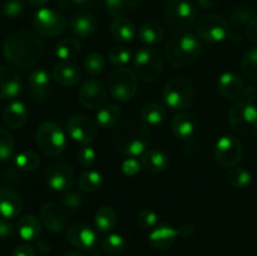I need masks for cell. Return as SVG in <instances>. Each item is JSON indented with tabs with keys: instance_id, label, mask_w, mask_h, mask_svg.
<instances>
[{
	"instance_id": "cell-54",
	"label": "cell",
	"mask_w": 257,
	"mask_h": 256,
	"mask_svg": "<svg viewBox=\"0 0 257 256\" xmlns=\"http://www.w3.org/2000/svg\"><path fill=\"white\" fill-rule=\"evenodd\" d=\"M18 168L14 167V168H7V170L3 172V178H4L5 181H9V182H19V180L18 178H20V175L18 173Z\"/></svg>"
},
{
	"instance_id": "cell-21",
	"label": "cell",
	"mask_w": 257,
	"mask_h": 256,
	"mask_svg": "<svg viewBox=\"0 0 257 256\" xmlns=\"http://www.w3.org/2000/svg\"><path fill=\"white\" fill-rule=\"evenodd\" d=\"M22 84L18 73L13 68L0 65V99H10L19 95Z\"/></svg>"
},
{
	"instance_id": "cell-10",
	"label": "cell",
	"mask_w": 257,
	"mask_h": 256,
	"mask_svg": "<svg viewBox=\"0 0 257 256\" xmlns=\"http://www.w3.org/2000/svg\"><path fill=\"white\" fill-rule=\"evenodd\" d=\"M197 37L208 43H220L230 35V24L223 17L207 14L196 22Z\"/></svg>"
},
{
	"instance_id": "cell-3",
	"label": "cell",
	"mask_w": 257,
	"mask_h": 256,
	"mask_svg": "<svg viewBox=\"0 0 257 256\" xmlns=\"http://www.w3.org/2000/svg\"><path fill=\"white\" fill-rule=\"evenodd\" d=\"M198 37L188 32L175 33L168 38L165 52L168 63L175 68H186L195 63L201 54Z\"/></svg>"
},
{
	"instance_id": "cell-49",
	"label": "cell",
	"mask_w": 257,
	"mask_h": 256,
	"mask_svg": "<svg viewBox=\"0 0 257 256\" xmlns=\"http://www.w3.org/2000/svg\"><path fill=\"white\" fill-rule=\"evenodd\" d=\"M141 165H142V163H140V161H138L137 158L131 157L123 161L122 166H120V170H122L123 175L131 177V176H135L140 172Z\"/></svg>"
},
{
	"instance_id": "cell-29",
	"label": "cell",
	"mask_w": 257,
	"mask_h": 256,
	"mask_svg": "<svg viewBox=\"0 0 257 256\" xmlns=\"http://www.w3.org/2000/svg\"><path fill=\"white\" fill-rule=\"evenodd\" d=\"M136 25L128 18H114L110 23V34L115 40L122 43L132 42L136 37Z\"/></svg>"
},
{
	"instance_id": "cell-48",
	"label": "cell",
	"mask_w": 257,
	"mask_h": 256,
	"mask_svg": "<svg viewBox=\"0 0 257 256\" xmlns=\"http://www.w3.org/2000/svg\"><path fill=\"white\" fill-rule=\"evenodd\" d=\"M158 222V215L152 210H142L137 215V225L141 228H152L157 225Z\"/></svg>"
},
{
	"instance_id": "cell-51",
	"label": "cell",
	"mask_w": 257,
	"mask_h": 256,
	"mask_svg": "<svg viewBox=\"0 0 257 256\" xmlns=\"http://www.w3.org/2000/svg\"><path fill=\"white\" fill-rule=\"evenodd\" d=\"M12 256H35V250L29 243H20V245L15 246Z\"/></svg>"
},
{
	"instance_id": "cell-11",
	"label": "cell",
	"mask_w": 257,
	"mask_h": 256,
	"mask_svg": "<svg viewBox=\"0 0 257 256\" xmlns=\"http://www.w3.org/2000/svg\"><path fill=\"white\" fill-rule=\"evenodd\" d=\"M33 27L42 37L53 38L62 34L67 27V20L59 12L50 8H42L33 17Z\"/></svg>"
},
{
	"instance_id": "cell-1",
	"label": "cell",
	"mask_w": 257,
	"mask_h": 256,
	"mask_svg": "<svg viewBox=\"0 0 257 256\" xmlns=\"http://www.w3.org/2000/svg\"><path fill=\"white\" fill-rule=\"evenodd\" d=\"M44 53V43L37 34L28 30L14 32L5 39L3 54L17 68H29L38 63Z\"/></svg>"
},
{
	"instance_id": "cell-60",
	"label": "cell",
	"mask_w": 257,
	"mask_h": 256,
	"mask_svg": "<svg viewBox=\"0 0 257 256\" xmlns=\"http://www.w3.org/2000/svg\"><path fill=\"white\" fill-rule=\"evenodd\" d=\"M63 256H85V255H83V253L78 252V251H69V252L64 253V255H63Z\"/></svg>"
},
{
	"instance_id": "cell-44",
	"label": "cell",
	"mask_w": 257,
	"mask_h": 256,
	"mask_svg": "<svg viewBox=\"0 0 257 256\" xmlns=\"http://www.w3.org/2000/svg\"><path fill=\"white\" fill-rule=\"evenodd\" d=\"M108 58L110 62L118 67H123L127 64L132 58V53L127 47H122V45H117V47L110 48L108 52Z\"/></svg>"
},
{
	"instance_id": "cell-12",
	"label": "cell",
	"mask_w": 257,
	"mask_h": 256,
	"mask_svg": "<svg viewBox=\"0 0 257 256\" xmlns=\"http://www.w3.org/2000/svg\"><path fill=\"white\" fill-rule=\"evenodd\" d=\"M215 156L223 167H235L242 160V143L233 136H222L216 142Z\"/></svg>"
},
{
	"instance_id": "cell-59",
	"label": "cell",
	"mask_w": 257,
	"mask_h": 256,
	"mask_svg": "<svg viewBox=\"0 0 257 256\" xmlns=\"http://www.w3.org/2000/svg\"><path fill=\"white\" fill-rule=\"evenodd\" d=\"M28 3H29L30 5H33V7H44L45 4H47L49 0H27Z\"/></svg>"
},
{
	"instance_id": "cell-42",
	"label": "cell",
	"mask_w": 257,
	"mask_h": 256,
	"mask_svg": "<svg viewBox=\"0 0 257 256\" xmlns=\"http://www.w3.org/2000/svg\"><path fill=\"white\" fill-rule=\"evenodd\" d=\"M84 69L92 77H97L105 69V58L98 52L90 53L84 59Z\"/></svg>"
},
{
	"instance_id": "cell-19",
	"label": "cell",
	"mask_w": 257,
	"mask_h": 256,
	"mask_svg": "<svg viewBox=\"0 0 257 256\" xmlns=\"http://www.w3.org/2000/svg\"><path fill=\"white\" fill-rule=\"evenodd\" d=\"M217 89L226 99H237L245 90V84L240 75L232 72H226L220 75L217 80Z\"/></svg>"
},
{
	"instance_id": "cell-40",
	"label": "cell",
	"mask_w": 257,
	"mask_h": 256,
	"mask_svg": "<svg viewBox=\"0 0 257 256\" xmlns=\"http://www.w3.org/2000/svg\"><path fill=\"white\" fill-rule=\"evenodd\" d=\"M241 70L248 79L257 80V48H252L245 53L241 60Z\"/></svg>"
},
{
	"instance_id": "cell-6",
	"label": "cell",
	"mask_w": 257,
	"mask_h": 256,
	"mask_svg": "<svg viewBox=\"0 0 257 256\" xmlns=\"http://www.w3.org/2000/svg\"><path fill=\"white\" fill-rule=\"evenodd\" d=\"M228 120L233 131L245 137L257 135V107L241 99L228 112Z\"/></svg>"
},
{
	"instance_id": "cell-22",
	"label": "cell",
	"mask_w": 257,
	"mask_h": 256,
	"mask_svg": "<svg viewBox=\"0 0 257 256\" xmlns=\"http://www.w3.org/2000/svg\"><path fill=\"white\" fill-rule=\"evenodd\" d=\"M197 120L192 114L186 112H181L172 118L171 128L172 132L178 140L188 141L195 137L197 132Z\"/></svg>"
},
{
	"instance_id": "cell-46",
	"label": "cell",
	"mask_w": 257,
	"mask_h": 256,
	"mask_svg": "<svg viewBox=\"0 0 257 256\" xmlns=\"http://www.w3.org/2000/svg\"><path fill=\"white\" fill-rule=\"evenodd\" d=\"M24 10L25 7L22 0H5L2 8L3 14L8 18H12V19L20 17L24 13Z\"/></svg>"
},
{
	"instance_id": "cell-4",
	"label": "cell",
	"mask_w": 257,
	"mask_h": 256,
	"mask_svg": "<svg viewBox=\"0 0 257 256\" xmlns=\"http://www.w3.org/2000/svg\"><path fill=\"white\" fill-rule=\"evenodd\" d=\"M163 100L173 110H182L195 102L196 89L193 83L185 77H175L163 88Z\"/></svg>"
},
{
	"instance_id": "cell-14",
	"label": "cell",
	"mask_w": 257,
	"mask_h": 256,
	"mask_svg": "<svg viewBox=\"0 0 257 256\" xmlns=\"http://www.w3.org/2000/svg\"><path fill=\"white\" fill-rule=\"evenodd\" d=\"M98 125L85 115H73L67 122L68 135L73 141L83 146H88L95 140Z\"/></svg>"
},
{
	"instance_id": "cell-38",
	"label": "cell",
	"mask_w": 257,
	"mask_h": 256,
	"mask_svg": "<svg viewBox=\"0 0 257 256\" xmlns=\"http://www.w3.org/2000/svg\"><path fill=\"white\" fill-rule=\"evenodd\" d=\"M103 178L102 175L97 171H87V172L82 173L78 180V187L85 192H94V191L99 190L102 186Z\"/></svg>"
},
{
	"instance_id": "cell-39",
	"label": "cell",
	"mask_w": 257,
	"mask_h": 256,
	"mask_svg": "<svg viewBox=\"0 0 257 256\" xmlns=\"http://www.w3.org/2000/svg\"><path fill=\"white\" fill-rule=\"evenodd\" d=\"M226 176L230 185L235 188H246L251 183V173L243 167H231Z\"/></svg>"
},
{
	"instance_id": "cell-20",
	"label": "cell",
	"mask_w": 257,
	"mask_h": 256,
	"mask_svg": "<svg viewBox=\"0 0 257 256\" xmlns=\"http://www.w3.org/2000/svg\"><path fill=\"white\" fill-rule=\"evenodd\" d=\"M53 78L57 83L64 87H70L75 85L82 78V70L75 63L69 62V60H63V62L57 63L53 68Z\"/></svg>"
},
{
	"instance_id": "cell-41",
	"label": "cell",
	"mask_w": 257,
	"mask_h": 256,
	"mask_svg": "<svg viewBox=\"0 0 257 256\" xmlns=\"http://www.w3.org/2000/svg\"><path fill=\"white\" fill-rule=\"evenodd\" d=\"M125 240L123 236L118 235V233H110V235L105 236L100 242V247L103 251L110 255H118V253L123 252L125 248Z\"/></svg>"
},
{
	"instance_id": "cell-47",
	"label": "cell",
	"mask_w": 257,
	"mask_h": 256,
	"mask_svg": "<svg viewBox=\"0 0 257 256\" xmlns=\"http://www.w3.org/2000/svg\"><path fill=\"white\" fill-rule=\"evenodd\" d=\"M77 160L79 162V165L84 168L92 167L95 163L97 160V153L89 146H83L82 148H79L77 153Z\"/></svg>"
},
{
	"instance_id": "cell-2",
	"label": "cell",
	"mask_w": 257,
	"mask_h": 256,
	"mask_svg": "<svg viewBox=\"0 0 257 256\" xmlns=\"http://www.w3.org/2000/svg\"><path fill=\"white\" fill-rule=\"evenodd\" d=\"M112 140L115 147L131 157L142 156L151 143V133L135 118H124L114 125Z\"/></svg>"
},
{
	"instance_id": "cell-34",
	"label": "cell",
	"mask_w": 257,
	"mask_h": 256,
	"mask_svg": "<svg viewBox=\"0 0 257 256\" xmlns=\"http://www.w3.org/2000/svg\"><path fill=\"white\" fill-rule=\"evenodd\" d=\"M167 117V110L163 105L158 103H148L142 108L141 112V118L146 124L158 125L162 124Z\"/></svg>"
},
{
	"instance_id": "cell-24",
	"label": "cell",
	"mask_w": 257,
	"mask_h": 256,
	"mask_svg": "<svg viewBox=\"0 0 257 256\" xmlns=\"http://www.w3.org/2000/svg\"><path fill=\"white\" fill-rule=\"evenodd\" d=\"M69 28L75 37L88 38L97 30L98 19L89 13H80L70 19Z\"/></svg>"
},
{
	"instance_id": "cell-7",
	"label": "cell",
	"mask_w": 257,
	"mask_h": 256,
	"mask_svg": "<svg viewBox=\"0 0 257 256\" xmlns=\"http://www.w3.org/2000/svg\"><path fill=\"white\" fill-rule=\"evenodd\" d=\"M138 88L137 74L130 68H117L108 78V89L112 98L119 102H127L135 97Z\"/></svg>"
},
{
	"instance_id": "cell-61",
	"label": "cell",
	"mask_w": 257,
	"mask_h": 256,
	"mask_svg": "<svg viewBox=\"0 0 257 256\" xmlns=\"http://www.w3.org/2000/svg\"><path fill=\"white\" fill-rule=\"evenodd\" d=\"M0 256H2V255H0Z\"/></svg>"
},
{
	"instance_id": "cell-26",
	"label": "cell",
	"mask_w": 257,
	"mask_h": 256,
	"mask_svg": "<svg viewBox=\"0 0 257 256\" xmlns=\"http://www.w3.org/2000/svg\"><path fill=\"white\" fill-rule=\"evenodd\" d=\"M253 15H255V13L248 7H238L231 14L230 35L232 37V39H241L242 32L246 33V28H247L248 23L252 19H255Z\"/></svg>"
},
{
	"instance_id": "cell-37",
	"label": "cell",
	"mask_w": 257,
	"mask_h": 256,
	"mask_svg": "<svg viewBox=\"0 0 257 256\" xmlns=\"http://www.w3.org/2000/svg\"><path fill=\"white\" fill-rule=\"evenodd\" d=\"M14 166L19 171L33 172V171L39 168L40 158L37 153L30 152V151H25V152H20L19 155L15 156Z\"/></svg>"
},
{
	"instance_id": "cell-28",
	"label": "cell",
	"mask_w": 257,
	"mask_h": 256,
	"mask_svg": "<svg viewBox=\"0 0 257 256\" xmlns=\"http://www.w3.org/2000/svg\"><path fill=\"white\" fill-rule=\"evenodd\" d=\"M141 163L148 172L161 173L167 170L170 158L163 151L147 150L141 157Z\"/></svg>"
},
{
	"instance_id": "cell-30",
	"label": "cell",
	"mask_w": 257,
	"mask_h": 256,
	"mask_svg": "<svg viewBox=\"0 0 257 256\" xmlns=\"http://www.w3.org/2000/svg\"><path fill=\"white\" fill-rule=\"evenodd\" d=\"M17 230L24 241H38L42 233V225L34 215H24L18 221Z\"/></svg>"
},
{
	"instance_id": "cell-45",
	"label": "cell",
	"mask_w": 257,
	"mask_h": 256,
	"mask_svg": "<svg viewBox=\"0 0 257 256\" xmlns=\"http://www.w3.org/2000/svg\"><path fill=\"white\" fill-rule=\"evenodd\" d=\"M60 202H62L63 207L67 208V210L77 211L82 207L83 196L75 191H64V193L60 197Z\"/></svg>"
},
{
	"instance_id": "cell-36",
	"label": "cell",
	"mask_w": 257,
	"mask_h": 256,
	"mask_svg": "<svg viewBox=\"0 0 257 256\" xmlns=\"http://www.w3.org/2000/svg\"><path fill=\"white\" fill-rule=\"evenodd\" d=\"M80 52V42L77 38H65L55 45V55L62 60H68Z\"/></svg>"
},
{
	"instance_id": "cell-18",
	"label": "cell",
	"mask_w": 257,
	"mask_h": 256,
	"mask_svg": "<svg viewBox=\"0 0 257 256\" xmlns=\"http://www.w3.org/2000/svg\"><path fill=\"white\" fill-rule=\"evenodd\" d=\"M24 201L19 191L10 186L0 188V216L4 218L18 217L22 213Z\"/></svg>"
},
{
	"instance_id": "cell-33",
	"label": "cell",
	"mask_w": 257,
	"mask_h": 256,
	"mask_svg": "<svg viewBox=\"0 0 257 256\" xmlns=\"http://www.w3.org/2000/svg\"><path fill=\"white\" fill-rule=\"evenodd\" d=\"M94 222L95 227L100 232H108V231L113 230L117 225V213H115L114 208L110 207V206H102V207L98 208Z\"/></svg>"
},
{
	"instance_id": "cell-50",
	"label": "cell",
	"mask_w": 257,
	"mask_h": 256,
	"mask_svg": "<svg viewBox=\"0 0 257 256\" xmlns=\"http://www.w3.org/2000/svg\"><path fill=\"white\" fill-rule=\"evenodd\" d=\"M15 226L9 218L0 217V238H9L14 235Z\"/></svg>"
},
{
	"instance_id": "cell-13",
	"label": "cell",
	"mask_w": 257,
	"mask_h": 256,
	"mask_svg": "<svg viewBox=\"0 0 257 256\" xmlns=\"http://www.w3.org/2000/svg\"><path fill=\"white\" fill-rule=\"evenodd\" d=\"M45 183L53 191H68L75 182L72 167L64 162H52L44 171Z\"/></svg>"
},
{
	"instance_id": "cell-5",
	"label": "cell",
	"mask_w": 257,
	"mask_h": 256,
	"mask_svg": "<svg viewBox=\"0 0 257 256\" xmlns=\"http://www.w3.org/2000/svg\"><path fill=\"white\" fill-rule=\"evenodd\" d=\"M163 69V58L158 50L145 47L136 53L135 70L141 80L146 83L157 82L162 75Z\"/></svg>"
},
{
	"instance_id": "cell-32",
	"label": "cell",
	"mask_w": 257,
	"mask_h": 256,
	"mask_svg": "<svg viewBox=\"0 0 257 256\" xmlns=\"http://www.w3.org/2000/svg\"><path fill=\"white\" fill-rule=\"evenodd\" d=\"M120 118V108L117 104H109L102 107L97 112L95 115V124L99 128L107 130V128H112L119 122Z\"/></svg>"
},
{
	"instance_id": "cell-8",
	"label": "cell",
	"mask_w": 257,
	"mask_h": 256,
	"mask_svg": "<svg viewBox=\"0 0 257 256\" xmlns=\"http://www.w3.org/2000/svg\"><path fill=\"white\" fill-rule=\"evenodd\" d=\"M35 140L40 151L44 155L53 157L62 155L67 146L64 131L60 128V125L53 122L42 123L35 133Z\"/></svg>"
},
{
	"instance_id": "cell-15",
	"label": "cell",
	"mask_w": 257,
	"mask_h": 256,
	"mask_svg": "<svg viewBox=\"0 0 257 256\" xmlns=\"http://www.w3.org/2000/svg\"><path fill=\"white\" fill-rule=\"evenodd\" d=\"M78 97H79L80 104L87 109L102 108L107 99V88L100 80L88 79L80 87Z\"/></svg>"
},
{
	"instance_id": "cell-53",
	"label": "cell",
	"mask_w": 257,
	"mask_h": 256,
	"mask_svg": "<svg viewBox=\"0 0 257 256\" xmlns=\"http://www.w3.org/2000/svg\"><path fill=\"white\" fill-rule=\"evenodd\" d=\"M246 35L252 43L257 44V19H252L246 28Z\"/></svg>"
},
{
	"instance_id": "cell-9",
	"label": "cell",
	"mask_w": 257,
	"mask_h": 256,
	"mask_svg": "<svg viewBox=\"0 0 257 256\" xmlns=\"http://www.w3.org/2000/svg\"><path fill=\"white\" fill-rule=\"evenodd\" d=\"M163 15L171 27L183 30L195 24L197 9L188 0H167L163 8Z\"/></svg>"
},
{
	"instance_id": "cell-52",
	"label": "cell",
	"mask_w": 257,
	"mask_h": 256,
	"mask_svg": "<svg viewBox=\"0 0 257 256\" xmlns=\"http://www.w3.org/2000/svg\"><path fill=\"white\" fill-rule=\"evenodd\" d=\"M177 232L180 237L188 238V237H192V236L195 235L196 230L192 225H190V223H183V225H181L180 227H177Z\"/></svg>"
},
{
	"instance_id": "cell-58",
	"label": "cell",
	"mask_w": 257,
	"mask_h": 256,
	"mask_svg": "<svg viewBox=\"0 0 257 256\" xmlns=\"http://www.w3.org/2000/svg\"><path fill=\"white\" fill-rule=\"evenodd\" d=\"M73 3H74L77 7H80V8H87L89 7V5H92L93 0H72Z\"/></svg>"
},
{
	"instance_id": "cell-17",
	"label": "cell",
	"mask_w": 257,
	"mask_h": 256,
	"mask_svg": "<svg viewBox=\"0 0 257 256\" xmlns=\"http://www.w3.org/2000/svg\"><path fill=\"white\" fill-rule=\"evenodd\" d=\"M67 240L79 250H93L97 245V233L84 223H73L67 228Z\"/></svg>"
},
{
	"instance_id": "cell-23",
	"label": "cell",
	"mask_w": 257,
	"mask_h": 256,
	"mask_svg": "<svg viewBox=\"0 0 257 256\" xmlns=\"http://www.w3.org/2000/svg\"><path fill=\"white\" fill-rule=\"evenodd\" d=\"M29 90L32 97L38 102L48 98L50 92V75L43 68L33 70L29 75Z\"/></svg>"
},
{
	"instance_id": "cell-16",
	"label": "cell",
	"mask_w": 257,
	"mask_h": 256,
	"mask_svg": "<svg viewBox=\"0 0 257 256\" xmlns=\"http://www.w3.org/2000/svg\"><path fill=\"white\" fill-rule=\"evenodd\" d=\"M39 216L43 226L50 232H63L64 228L67 227V213H65L64 208H62L57 203L48 202L43 205L40 208Z\"/></svg>"
},
{
	"instance_id": "cell-25",
	"label": "cell",
	"mask_w": 257,
	"mask_h": 256,
	"mask_svg": "<svg viewBox=\"0 0 257 256\" xmlns=\"http://www.w3.org/2000/svg\"><path fill=\"white\" fill-rule=\"evenodd\" d=\"M177 228L168 225H160L150 233V243L156 250H167L177 238Z\"/></svg>"
},
{
	"instance_id": "cell-56",
	"label": "cell",
	"mask_w": 257,
	"mask_h": 256,
	"mask_svg": "<svg viewBox=\"0 0 257 256\" xmlns=\"http://www.w3.org/2000/svg\"><path fill=\"white\" fill-rule=\"evenodd\" d=\"M197 3L203 9H210V8L216 7L220 3V0H197Z\"/></svg>"
},
{
	"instance_id": "cell-27",
	"label": "cell",
	"mask_w": 257,
	"mask_h": 256,
	"mask_svg": "<svg viewBox=\"0 0 257 256\" xmlns=\"http://www.w3.org/2000/svg\"><path fill=\"white\" fill-rule=\"evenodd\" d=\"M28 110L24 103L13 102L3 112V120L12 130H19L27 122Z\"/></svg>"
},
{
	"instance_id": "cell-43",
	"label": "cell",
	"mask_w": 257,
	"mask_h": 256,
	"mask_svg": "<svg viewBox=\"0 0 257 256\" xmlns=\"http://www.w3.org/2000/svg\"><path fill=\"white\" fill-rule=\"evenodd\" d=\"M14 152V138L4 127H0V161H8Z\"/></svg>"
},
{
	"instance_id": "cell-57",
	"label": "cell",
	"mask_w": 257,
	"mask_h": 256,
	"mask_svg": "<svg viewBox=\"0 0 257 256\" xmlns=\"http://www.w3.org/2000/svg\"><path fill=\"white\" fill-rule=\"evenodd\" d=\"M37 243H38V247H39V250L42 251L43 253H48L50 251V245L47 242V241L38 240Z\"/></svg>"
},
{
	"instance_id": "cell-55",
	"label": "cell",
	"mask_w": 257,
	"mask_h": 256,
	"mask_svg": "<svg viewBox=\"0 0 257 256\" xmlns=\"http://www.w3.org/2000/svg\"><path fill=\"white\" fill-rule=\"evenodd\" d=\"M241 97H242L243 100H247V102L253 103V100H255L257 98L256 88L255 87L245 88V90H243V93H242V95H241Z\"/></svg>"
},
{
	"instance_id": "cell-31",
	"label": "cell",
	"mask_w": 257,
	"mask_h": 256,
	"mask_svg": "<svg viewBox=\"0 0 257 256\" xmlns=\"http://www.w3.org/2000/svg\"><path fill=\"white\" fill-rule=\"evenodd\" d=\"M163 35H165V29L162 25L157 22H146L141 25L140 32H138V37L143 44L147 45H156L162 40Z\"/></svg>"
},
{
	"instance_id": "cell-35",
	"label": "cell",
	"mask_w": 257,
	"mask_h": 256,
	"mask_svg": "<svg viewBox=\"0 0 257 256\" xmlns=\"http://www.w3.org/2000/svg\"><path fill=\"white\" fill-rule=\"evenodd\" d=\"M142 0H104L107 13L112 17L119 18L137 9Z\"/></svg>"
}]
</instances>
